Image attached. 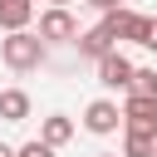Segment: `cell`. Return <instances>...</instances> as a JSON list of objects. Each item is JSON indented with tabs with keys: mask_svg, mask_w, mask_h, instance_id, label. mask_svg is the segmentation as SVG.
Masks as SVG:
<instances>
[{
	"mask_svg": "<svg viewBox=\"0 0 157 157\" xmlns=\"http://www.w3.org/2000/svg\"><path fill=\"white\" fill-rule=\"evenodd\" d=\"M83 5H93V10H103V15H108V10H123V0H83Z\"/></svg>",
	"mask_w": 157,
	"mask_h": 157,
	"instance_id": "14",
	"label": "cell"
},
{
	"mask_svg": "<svg viewBox=\"0 0 157 157\" xmlns=\"http://www.w3.org/2000/svg\"><path fill=\"white\" fill-rule=\"evenodd\" d=\"M0 59H5V69H15V74H34V69L49 59V44L39 39V29H34V34L20 29V34H5V39H0Z\"/></svg>",
	"mask_w": 157,
	"mask_h": 157,
	"instance_id": "1",
	"label": "cell"
},
{
	"mask_svg": "<svg viewBox=\"0 0 157 157\" xmlns=\"http://www.w3.org/2000/svg\"><path fill=\"white\" fill-rule=\"evenodd\" d=\"M93 157H118V152H93Z\"/></svg>",
	"mask_w": 157,
	"mask_h": 157,
	"instance_id": "17",
	"label": "cell"
},
{
	"mask_svg": "<svg viewBox=\"0 0 157 157\" xmlns=\"http://www.w3.org/2000/svg\"><path fill=\"white\" fill-rule=\"evenodd\" d=\"M39 137H44L49 147H64V142L74 137V118H64V113H49V118H44V128H39Z\"/></svg>",
	"mask_w": 157,
	"mask_h": 157,
	"instance_id": "10",
	"label": "cell"
},
{
	"mask_svg": "<svg viewBox=\"0 0 157 157\" xmlns=\"http://www.w3.org/2000/svg\"><path fill=\"white\" fill-rule=\"evenodd\" d=\"M113 49H118V39H113V29H108L103 20H98L93 29H83V34H78V54H83V59H93V64H98L103 54H113Z\"/></svg>",
	"mask_w": 157,
	"mask_h": 157,
	"instance_id": "7",
	"label": "cell"
},
{
	"mask_svg": "<svg viewBox=\"0 0 157 157\" xmlns=\"http://www.w3.org/2000/svg\"><path fill=\"white\" fill-rule=\"evenodd\" d=\"M128 93H142V98H157V69H137L132 74V88Z\"/></svg>",
	"mask_w": 157,
	"mask_h": 157,
	"instance_id": "12",
	"label": "cell"
},
{
	"mask_svg": "<svg viewBox=\"0 0 157 157\" xmlns=\"http://www.w3.org/2000/svg\"><path fill=\"white\" fill-rule=\"evenodd\" d=\"M0 157H15V147H10V142H0Z\"/></svg>",
	"mask_w": 157,
	"mask_h": 157,
	"instance_id": "16",
	"label": "cell"
},
{
	"mask_svg": "<svg viewBox=\"0 0 157 157\" xmlns=\"http://www.w3.org/2000/svg\"><path fill=\"white\" fill-rule=\"evenodd\" d=\"M15 157H54V147H49L44 137H34V142H25V147H15Z\"/></svg>",
	"mask_w": 157,
	"mask_h": 157,
	"instance_id": "13",
	"label": "cell"
},
{
	"mask_svg": "<svg viewBox=\"0 0 157 157\" xmlns=\"http://www.w3.org/2000/svg\"><path fill=\"white\" fill-rule=\"evenodd\" d=\"M29 20H34V0H0V29L5 34L29 29Z\"/></svg>",
	"mask_w": 157,
	"mask_h": 157,
	"instance_id": "8",
	"label": "cell"
},
{
	"mask_svg": "<svg viewBox=\"0 0 157 157\" xmlns=\"http://www.w3.org/2000/svg\"><path fill=\"white\" fill-rule=\"evenodd\" d=\"M142 49H152V54H157V20L147 25V39H142Z\"/></svg>",
	"mask_w": 157,
	"mask_h": 157,
	"instance_id": "15",
	"label": "cell"
},
{
	"mask_svg": "<svg viewBox=\"0 0 157 157\" xmlns=\"http://www.w3.org/2000/svg\"><path fill=\"white\" fill-rule=\"evenodd\" d=\"M0 118L5 123H25L29 118V93L25 88H0Z\"/></svg>",
	"mask_w": 157,
	"mask_h": 157,
	"instance_id": "9",
	"label": "cell"
},
{
	"mask_svg": "<svg viewBox=\"0 0 157 157\" xmlns=\"http://www.w3.org/2000/svg\"><path fill=\"white\" fill-rule=\"evenodd\" d=\"M83 128H88L93 137L118 132V128H123V103H113V98H93V103L83 108Z\"/></svg>",
	"mask_w": 157,
	"mask_h": 157,
	"instance_id": "4",
	"label": "cell"
},
{
	"mask_svg": "<svg viewBox=\"0 0 157 157\" xmlns=\"http://www.w3.org/2000/svg\"><path fill=\"white\" fill-rule=\"evenodd\" d=\"M123 157H157V137H137V132H128V137H123Z\"/></svg>",
	"mask_w": 157,
	"mask_h": 157,
	"instance_id": "11",
	"label": "cell"
},
{
	"mask_svg": "<svg viewBox=\"0 0 157 157\" xmlns=\"http://www.w3.org/2000/svg\"><path fill=\"white\" fill-rule=\"evenodd\" d=\"M132 74H137V64H132L123 49H113V54L98 59V83H103V88H123V93H128V88H132Z\"/></svg>",
	"mask_w": 157,
	"mask_h": 157,
	"instance_id": "6",
	"label": "cell"
},
{
	"mask_svg": "<svg viewBox=\"0 0 157 157\" xmlns=\"http://www.w3.org/2000/svg\"><path fill=\"white\" fill-rule=\"evenodd\" d=\"M123 128L137 132V137H157V98L128 93V98H123Z\"/></svg>",
	"mask_w": 157,
	"mask_h": 157,
	"instance_id": "2",
	"label": "cell"
},
{
	"mask_svg": "<svg viewBox=\"0 0 157 157\" xmlns=\"http://www.w3.org/2000/svg\"><path fill=\"white\" fill-rule=\"evenodd\" d=\"M39 39L44 44H78V20L64 10V5H49L39 15Z\"/></svg>",
	"mask_w": 157,
	"mask_h": 157,
	"instance_id": "3",
	"label": "cell"
},
{
	"mask_svg": "<svg viewBox=\"0 0 157 157\" xmlns=\"http://www.w3.org/2000/svg\"><path fill=\"white\" fill-rule=\"evenodd\" d=\"M103 25L113 29V39L142 44V39H147V25H152V15H137V10H108V15H103Z\"/></svg>",
	"mask_w": 157,
	"mask_h": 157,
	"instance_id": "5",
	"label": "cell"
},
{
	"mask_svg": "<svg viewBox=\"0 0 157 157\" xmlns=\"http://www.w3.org/2000/svg\"><path fill=\"white\" fill-rule=\"evenodd\" d=\"M54 5H64V10H69V0H54Z\"/></svg>",
	"mask_w": 157,
	"mask_h": 157,
	"instance_id": "18",
	"label": "cell"
}]
</instances>
